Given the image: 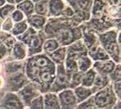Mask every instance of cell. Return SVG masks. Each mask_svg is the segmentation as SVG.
I'll return each mask as SVG.
<instances>
[{
    "instance_id": "37",
    "label": "cell",
    "mask_w": 121,
    "mask_h": 109,
    "mask_svg": "<svg viewBox=\"0 0 121 109\" xmlns=\"http://www.w3.org/2000/svg\"><path fill=\"white\" fill-rule=\"evenodd\" d=\"M4 0H0V5L3 4H4Z\"/></svg>"
},
{
    "instance_id": "28",
    "label": "cell",
    "mask_w": 121,
    "mask_h": 109,
    "mask_svg": "<svg viewBox=\"0 0 121 109\" xmlns=\"http://www.w3.org/2000/svg\"><path fill=\"white\" fill-rule=\"evenodd\" d=\"M113 90L114 93L116 94V96H117L118 99H120V98H121V81L114 82V86H113Z\"/></svg>"
},
{
    "instance_id": "29",
    "label": "cell",
    "mask_w": 121,
    "mask_h": 109,
    "mask_svg": "<svg viewBox=\"0 0 121 109\" xmlns=\"http://www.w3.org/2000/svg\"><path fill=\"white\" fill-rule=\"evenodd\" d=\"M62 8V4L59 1H52V10L54 11H59Z\"/></svg>"
},
{
    "instance_id": "12",
    "label": "cell",
    "mask_w": 121,
    "mask_h": 109,
    "mask_svg": "<svg viewBox=\"0 0 121 109\" xmlns=\"http://www.w3.org/2000/svg\"><path fill=\"white\" fill-rule=\"evenodd\" d=\"M96 72L95 70L91 69L86 72V73L83 75L82 79V84L84 87L90 88L92 87L95 77H96Z\"/></svg>"
},
{
    "instance_id": "27",
    "label": "cell",
    "mask_w": 121,
    "mask_h": 109,
    "mask_svg": "<svg viewBox=\"0 0 121 109\" xmlns=\"http://www.w3.org/2000/svg\"><path fill=\"white\" fill-rule=\"evenodd\" d=\"M26 25L25 23H19L16 26V27L13 31V33L16 35H18L23 33L26 30Z\"/></svg>"
},
{
    "instance_id": "15",
    "label": "cell",
    "mask_w": 121,
    "mask_h": 109,
    "mask_svg": "<svg viewBox=\"0 0 121 109\" xmlns=\"http://www.w3.org/2000/svg\"><path fill=\"white\" fill-rule=\"evenodd\" d=\"M65 71L69 75H72L74 73L78 72L77 62L75 59L72 57H67V60L65 62Z\"/></svg>"
},
{
    "instance_id": "20",
    "label": "cell",
    "mask_w": 121,
    "mask_h": 109,
    "mask_svg": "<svg viewBox=\"0 0 121 109\" xmlns=\"http://www.w3.org/2000/svg\"><path fill=\"white\" fill-rule=\"evenodd\" d=\"M76 109H97L94 101V97H89L84 101L82 102V104L78 106Z\"/></svg>"
},
{
    "instance_id": "6",
    "label": "cell",
    "mask_w": 121,
    "mask_h": 109,
    "mask_svg": "<svg viewBox=\"0 0 121 109\" xmlns=\"http://www.w3.org/2000/svg\"><path fill=\"white\" fill-rule=\"evenodd\" d=\"M1 107L2 109H23V106L18 96L9 93L2 99Z\"/></svg>"
},
{
    "instance_id": "18",
    "label": "cell",
    "mask_w": 121,
    "mask_h": 109,
    "mask_svg": "<svg viewBox=\"0 0 121 109\" xmlns=\"http://www.w3.org/2000/svg\"><path fill=\"white\" fill-rule=\"evenodd\" d=\"M73 39V34L69 30L62 31L60 35V40L62 44H68L72 42Z\"/></svg>"
},
{
    "instance_id": "5",
    "label": "cell",
    "mask_w": 121,
    "mask_h": 109,
    "mask_svg": "<svg viewBox=\"0 0 121 109\" xmlns=\"http://www.w3.org/2000/svg\"><path fill=\"white\" fill-rule=\"evenodd\" d=\"M27 82L25 75L21 72L10 74L7 79V87L10 91H18L26 85Z\"/></svg>"
},
{
    "instance_id": "22",
    "label": "cell",
    "mask_w": 121,
    "mask_h": 109,
    "mask_svg": "<svg viewBox=\"0 0 121 109\" xmlns=\"http://www.w3.org/2000/svg\"><path fill=\"white\" fill-rule=\"evenodd\" d=\"M13 55L18 60L23 59L25 57V50L21 45H16L13 48Z\"/></svg>"
},
{
    "instance_id": "23",
    "label": "cell",
    "mask_w": 121,
    "mask_h": 109,
    "mask_svg": "<svg viewBox=\"0 0 121 109\" xmlns=\"http://www.w3.org/2000/svg\"><path fill=\"white\" fill-rule=\"evenodd\" d=\"M110 79L113 82L121 81V66H120V65L116 66L114 70L110 74Z\"/></svg>"
},
{
    "instance_id": "9",
    "label": "cell",
    "mask_w": 121,
    "mask_h": 109,
    "mask_svg": "<svg viewBox=\"0 0 121 109\" xmlns=\"http://www.w3.org/2000/svg\"><path fill=\"white\" fill-rule=\"evenodd\" d=\"M44 109H60L58 96L55 94H47L44 96Z\"/></svg>"
},
{
    "instance_id": "10",
    "label": "cell",
    "mask_w": 121,
    "mask_h": 109,
    "mask_svg": "<svg viewBox=\"0 0 121 109\" xmlns=\"http://www.w3.org/2000/svg\"><path fill=\"white\" fill-rule=\"evenodd\" d=\"M74 95L77 99V103H82L89 99L91 94H94L92 89L84 87L83 86L82 87H77L74 89Z\"/></svg>"
},
{
    "instance_id": "26",
    "label": "cell",
    "mask_w": 121,
    "mask_h": 109,
    "mask_svg": "<svg viewBox=\"0 0 121 109\" xmlns=\"http://www.w3.org/2000/svg\"><path fill=\"white\" fill-rule=\"evenodd\" d=\"M30 22L34 25L35 27H40L41 26L43 23H44V20L43 18H40V17H38V16H35L33 17L31 20H30Z\"/></svg>"
},
{
    "instance_id": "31",
    "label": "cell",
    "mask_w": 121,
    "mask_h": 109,
    "mask_svg": "<svg viewBox=\"0 0 121 109\" xmlns=\"http://www.w3.org/2000/svg\"><path fill=\"white\" fill-rule=\"evenodd\" d=\"M36 9H37V11L38 13H44L45 12V10H46V7L44 4V3H41V4H39L37 5V7H36Z\"/></svg>"
},
{
    "instance_id": "11",
    "label": "cell",
    "mask_w": 121,
    "mask_h": 109,
    "mask_svg": "<svg viewBox=\"0 0 121 109\" xmlns=\"http://www.w3.org/2000/svg\"><path fill=\"white\" fill-rule=\"evenodd\" d=\"M109 78L106 75L103 74H96L93 85H92V91L94 93L97 92L103 89H104L108 85Z\"/></svg>"
},
{
    "instance_id": "30",
    "label": "cell",
    "mask_w": 121,
    "mask_h": 109,
    "mask_svg": "<svg viewBox=\"0 0 121 109\" xmlns=\"http://www.w3.org/2000/svg\"><path fill=\"white\" fill-rule=\"evenodd\" d=\"M21 8L23 11H25L26 13H29V12H30L31 10H32V5H31L30 3H29L28 1H27V2H26V3L21 4Z\"/></svg>"
},
{
    "instance_id": "25",
    "label": "cell",
    "mask_w": 121,
    "mask_h": 109,
    "mask_svg": "<svg viewBox=\"0 0 121 109\" xmlns=\"http://www.w3.org/2000/svg\"><path fill=\"white\" fill-rule=\"evenodd\" d=\"M41 44H42V40L38 36H35L30 39V45L33 49H35L36 50H39L41 47Z\"/></svg>"
},
{
    "instance_id": "38",
    "label": "cell",
    "mask_w": 121,
    "mask_h": 109,
    "mask_svg": "<svg viewBox=\"0 0 121 109\" xmlns=\"http://www.w3.org/2000/svg\"><path fill=\"white\" fill-rule=\"evenodd\" d=\"M34 1H38V0H34Z\"/></svg>"
},
{
    "instance_id": "21",
    "label": "cell",
    "mask_w": 121,
    "mask_h": 109,
    "mask_svg": "<svg viewBox=\"0 0 121 109\" xmlns=\"http://www.w3.org/2000/svg\"><path fill=\"white\" fill-rule=\"evenodd\" d=\"M29 106L30 109H44L43 96H37L30 102Z\"/></svg>"
},
{
    "instance_id": "8",
    "label": "cell",
    "mask_w": 121,
    "mask_h": 109,
    "mask_svg": "<svg viewBox=\"0 0 121 109\" xmlns=\"http://www.w3.org/2000/svg\"><path fill=\"white\" fill-rule=\"evenodd\" d=\"M94 69L99 72L100 74L103 75H107L110 74L115 69L116 65L115 62H113L111 60H104V61H99L94 64Z\"/></svg>"
},
{
    "instance_id": "13",
    "label": "cell",
    "mask_w": 121,
    "mask_h": 109,
    "mask_svg": "<svg viewBox=\"0 0 121 109\" xmlns=\"http://www.w3.org/2000/svg\"><path fill=\"white\" fill-rule=\"evenodd\" d=\"M77 60H78V62H77V66H78V69L80 70V72H87L91 66V60L89 57H87L85 55H82Z\"/></svg>"
},
{
    "instance_id": "16",
    "label": "cell",
    "mask_w": 121,
    "mask_h": 109,
    "mask_svg": "<svg viewBox=\"0 0 121 109\" xmlns=\"http://www.w3.org/2000/svg\"><path fill=\"white\" fill-rule=\"evenodd\" d=\"M82 77H83V72H77L74 73L72 76V78H70L69 87L72 89L77 88L82 83Z\"/></svg>"
},
{
    "instance_id": "3",
    "label": "cell",
    "mask_w": 121,
    "mask_h": 109,
    "mask_svg": "<svg viewBox=\"0 0 121 109\" xmlns=\"http://www.w3.org/2000/svg\"><path fill=\"white\" fill-rule=\"evenodd\" d=\"M18 94L20 100H21L26 105L29 106L30 102L39 96V92L37 86L32 83L25 85L23 88L19 91Z\"/></svg>"
},
{
    "instance_id": "7",
    "label": "cell",
    "mask_w": 121,
    "mask_h": 109,
    "mask_svg": "<svg viewBox=\"0 0 121 109\" xmlns=\"http://www.w3.org/2000/svg\"><path fill=\"white\" fill-rule=\"evenodd\" d=\"M112 34H107L105 36L103 35L101 39L104 43H105L106 50L109 54L112 56L115 61L119 62H120V55H119V49L116 43H113Z\"/></svg>"
},
{
    "instance_id": "34",
    "label": "cell",
    "mask_w": 121,
    "mask_h": 109,
    "mask_svg": "<svg viewBox=\"0 0 121 109\" xmlns=\"http://www.w3.org/2000/svg\"><path fill=\"white\" fill-rule=\"evenodd\" d=\"M9 7H5L4 9L1 10V16H6L8 13H9Z\"/></svg>"
},
{
    "instance_id": "24",
    "label": "cell",
    "mask_w": 121,
    "mask_h": 109,
    "mask_svg": "<svg viewBox=\"0 0 121 109\" xmlns=\"http://www.w3.org/2000/svg\"><path fill=\"white\" fill-rule=\"evenodd\" d=\"M57 48H58V43L55 40H50L45 45V50L49 52L55 51Z\"/></svg>"
},
{
    "instance_id": "4",
    "label": "cell",
    "mask_w": 121,
    "mask_h": 109,
    "mask_svg": "<svg viewBox=\"0 0 121 109\" xmlns=\"http://www.w3.org/2000/svg\"><path fill=\"white\" fill-rule=\"evenodd\" d=\"M61 109H76L77 99L74 92L72 90H65L62 92L58 96Z\"/></svg>"
},
{
    "instance_id": "19",
    "label": "cell",
    "mask_w": 121,
    "mask_h": 109,
    "mask_svg": "<svg viewBox=\"0 0 121 109\" xmlns=\"http://www.w3.org/2000/svg\"><path fill=\"white\" fill-rule=\"evenodd\" d=\"M22 68V65L17 62H9L6 66V72L10 75L16 72H19V70Z\"/></svg>"
},
{
    "instance_id": "36",
    "label": "cell",
    "mask_w": 121,
    "mask_h": 109,
    "mask_svg": "<svg viewBox=\"0 0 121 109\" xmlns=\"http://www.w3.org/2000/svg\"><path fill=\"white\" fill-rule=\"evenodd\" d=\"M2 85H3V80L1 78H0V88L2 87Z\"/></svg>"
},
{
    "instance_id": "1",
    "label": "cell",
    "mask_w": 121,
    "mask_h": 109,
    "mask_svg": "<svg viewBox=\"0 0 121 109\" xmlns=\"http://www.w3.org/2000/svg\"><path fill=\"white\" fill-rule=\"evenodd\" d=\"M93 97L97 109H111L116 104V96L111 86L108 85L104 89L97 92Z\"/></svg>"
},
{
    "instance_id": "17",
    "label": "cell",
    "mask_w": 121,
    "mask_h": 109,
    "mask_svg": "<svg viewBox=\"0 0 121 109\" xmlns=\"http://www.w3.org/2000/svg\"><path fill=\"white\" fill-rule=\"evenodd\" d=\"M52 59L57 63L60 64H62V62L65 60V50L64 48H61L59 49L56 51H55L52 55Z\"/></svg>"
},
{
    "instance_id": "14",
    "label": "cell",
    "mask_w": 121,
    "mask_h": 109,
    "mask_svg": "<svg viewBox=\"0 0 121 109\" xmlns=\"http://www.w3.org/2000/svg\"><path fill=\"white\" fill-rule=\"evenodd\" d=\"M90 55L95 60H108L109 59V56L106 54V52L101 48H94L90 52Z\"/></svg>"
},
{
    "instance_id": "35",
    "label": "cell",
    "mask_w": 121,
    "mask_h": 109,
    "mask_svg": "<svg viewBox=\"0 0 121 109\" xmlns=\"http://www.w3.org/2000/svg\"><path fill=\"white\" fill-rule=\"evenodd\" d=\"M113 108H114V109H121V107H120V102H118V105H115V106Z\"/></svg>"
},
{
    "instance_id": "2",
    "label": "cell",
    "mask_w": 121,
    "mask_h": 109,
    "mask_svg": "<svg viewBox=\"0 0 121 109\" xmlns=\"http://www.w3.org/2000/svg\"><path fill=\"white\" fill-rule=\"evenodd\" d=\"M70 77L71 76L66 72L63 65L60 64L57 66V72L55 81L50 91L56 92L62 89H66L67 87H69V82L71 78Z\"/></svg>"
},
{
    "instance_id": "32",
    "label": "cell",
    "mask_w": 121,
    "mask_h": 109,
    "mask_svg": "<svg viewBox=\"0 0 121 109\" xmlns=\"http://www.w3.org/2000/svg\"><path fill=\"white\" fill-rule=\"evenodd\" d=\"M22 18H23V16H22L21 13H20L19 11L15 12V13L13 14V20L16 21H20Z\"/></svg>"
},
{
    "instance_id": "33",
    "label": "cell",
    "mask_w": 121,
    "mask_h": 109,
    "mask_svg": "<svg viewBox=\"0 0 121 109\" xmlns=\"http://www.w3.org/2000/svg\"><path fill=\"white\" fill-rule=\"evenodd\" d=\"M87 3H88L87 0H79L77 1V4H78L80 8H82V9H84V7H86Z\"/></svg>"
}]
</instances>
